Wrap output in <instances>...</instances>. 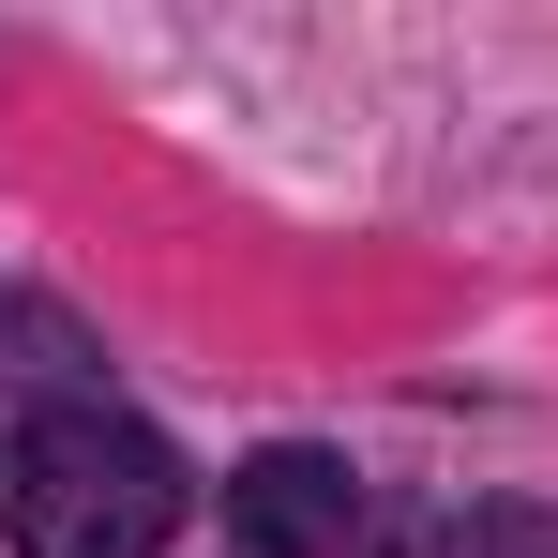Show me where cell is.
<instances>
[{"instance_id": "1", "label": "cell", "mask_w": 558, "mask_h": 558, "mask_svg": "<svg viewBox=\"0 0 558 558\" xmlns=\"http://www.w3.org/2000/svg\"><path fill=\"white\" fill-rule=\"evenodd\" d=\"M182 498H196L182 453H167V438H136V423H106V408L31 423V438H15V483H0L15 558H167Z\"/></svg>"}, {"instance_id": "2", "label": "cell", "mask_w": 558, "mask_h": 558, "mask_svg": "<svg viewBox=\"0 0 558 558\" xmlns=\"http://www.w3.org/2000/svg\"><path fill=\"white\" fill-rule=\"evenodd\" d=\"M227 529L257 558H348V529H363V483L317 453V438H272V453L227 468Z\"/></svg>"}, {"instance_id": "3", "label": "cell", "mask_w": 558, "mask_h": 558, "mask_svg": "<svg viewBox=\"0 0 558 558\" xmlns=\"http://www.w3.org/2000/svg\"><path fill=\"white\" fill-rule=\"evenodd\" d=\"M438 558H558V529H544V513H513V498H483L468 529H438Z\"/></svg>"}]
</instances>
